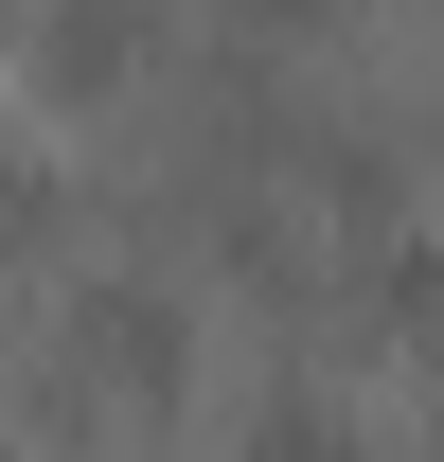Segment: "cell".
Masks as SVG:
<instances>
[{
	"instance_id": "6",
	"label": "cell",
	"mask_w": 444,
	"mask_h": 462,
	"mask_svg": "<svg viewBox=\"0 0 444 462\" xmlns=\"http://www.w3.org/2000/svg\"><path fill=\"white\" fill-rule=\"evenodd\" d=\"M0 462H18V445H0Z\"/></svg>"
},
{
	"instance_id": "2",
	"label": "cell",
	"mask_w": 444,
	"mask_h": 462,
	"mask_svg": "<svg viewBox=\"0 0 444 462\" xmlns=\"http://www.w3.org/2000/svg\"><path fill=\"white\" fill-rule=\"evenodd\" d=\"M143 71V0H36V89L54 107H107Z\"/></svg>"
},
{
	"instance_id": "1",
	"label": "cell",
	"mask_w": 444,
	"mask_h": 462,
	"mask_svg": "<svg viewBox=\"0 0 444 462\" xmlns=\"http://www.w3.org/2000/svg\"><path fill=\"white\" fill-rule=\"evenodd\" d=\"M54 356L89 374V392H125V409H178V392H196V285L89 267V285H71V320H54Z\"/></svg>"
},
{
	"instance_id": "4",
	"label": "cell",
	"mask_w": 444,
	"mask_h": 462,
	"mask_svg": "<svg viewBox=\"0 0 444 462\" xmlns=\"http://www.w3.org/2000/svg\"><path fill=\"white\" fill-rule=\"evenodd\" d=\"M249 18H267V36H320V18H356V0H249Z\"/></svg>"
},
{
	"instance_id": "5",
	"label": "cell",
	"mask_w": 444,
	"mask_h": 462,
	"mask_svg": "<svg viewBox=\"0 0 444 462\" xmlns=\"http://www.w3.org/2000/svg\"><path fill=\"white\" fill-rule=\"evenodd\" d=\"M427 143H444V107H427Z\"/></svg>"
},
{
	"instance_id": "3",
	"label": "cell",
	"mask_w": 444,
	"mask_h": 462,
	"mask_svg": "<svg viewBox=\"0 0 444 462\" xmlns=\"http://www.w3.org/2000/svg\"><path fill=\"white\" fill-rule=\"evenodd\" d=\"M249 462H374V427L320 392H249Z\"/></svg>"
}]
</instances>
